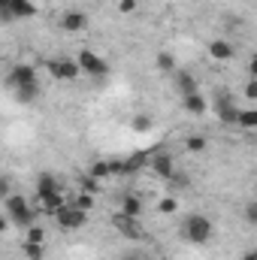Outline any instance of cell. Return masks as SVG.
I'll list each match as a JSON object with an SVG mask.
<instances>
[{
	"mask_svg": "<svg viewBox=\"0 0 257 260\" xmlns=\"http://www.w3.org/2000/svg\"><path fill=\"white\" fill-rule=\"evenodd\" d=\"M212 233H215L212 218H209V215H200V212L185 215V221H182V227H179V236H182L185 242H191V245H206V242L212 239Z\"/></svg>",
	"mask_w": 257,
	"mask_h": 260,
	"instance_id": "6da1fadb",
	"label": "cell"
},
{
	"mask_svg": "<svg viewBox=\"0 0 257 260\" xmlns=\"http://www.w3.org/2000/svg\"><path fill=\"white\" fill-rule=\"evenodd\" d=\"M3 206H6V218H9V224H15V227H30V224L37 221V209L27 203V197L9 194L6 200H3Z\"/></svg>",
	"mask_w": 257,
	"mask_h": 260,
	"instance_id": "7a4b0ae2",
	"label": "cell"
},
{
	"mask_svg": "<svg viewBox=\"0 0 257 260\" xmlns=\"http://www.w3.org/2000/svg\"><path fill=\"white\" fill-rule=\"evenodd\" d=\"M76 64L82 70V76H88V79H103V76H109L106 58H100V55L91 52V49H82V52L76 55Z\"/></svg>",
	"mask_w": 257,
	"mask_h": 260,
	"instance_id": "3957f363",
	"label": "cell"
},
{
	"mask_svg": "<svg viewBox=\"0 0 257 260\" xmlns=\"http://www.w3.org/2000/svg\"><path fill=\"white\" fill-rule=\"evenodd\" d=\"M209 106L215 109V115H218V121H221V124H236L239 106L233 103V94H230V91H224V88H221V91L215 94V100H212Z\"/></svg>",
	"mask_w": 257,
	"mask_h": 260,
	"instance_id": "277c9868",
	"label": "cell"
},
{
	"mask_svg": "<svg viewBox=\"0 0 257 260\" xmlns=\"http://www.w3.org/2000/svg\"><path fill=\"white\" fill-rule=\"evenodd\" d=\"M46 70H49L52 79H58V82H76V79L82 76L76 58H49V61H46Z\"/></svg>",
	"mask_w": 257,
	"mask_h": 260,
	"instance_id": "5b68a950",
	"label": "cell"
},
{
	"mask_svg": "<svg viewBox=\"0 0 257 260\" xmlns=\"http://www.w3.org/2000/svg\"><path fill=\"white\" fill-rule=\"evenodd\" d=\"M112 227H115L124 239H130V242H139V239L145 236L139 218H130V215H124V212H115V215H112Z\"/></svg>",
	"mask_w": 257,
	"mask_h": 260,
	"instance_id": "8992f818",
	"label": "cell"
},
{
	"mask_svg": "<svg viewBox=\"0 0 257 260\" xmlns=\"http://www.w3.org/2000/svg\"><path fill=\"white\" fill-rule=\"evenodd\" d=\"M55 218H58L61 230H79V227H85L88 212H82V209H76V206H70V203H67L64 209H58V212H55Z\"/></svg>",
	"mask_w": 257,
	"mask_h": 260,
	"instance_id": "52a82bcc",
	"label": "cell"
},
{
	"mask_svg": "<svg viewBox=\"0 0 257 260\" xmlns=\"http://www.w3.org/2000/svg\"><path fill=\"white\" fill-rule=\"evenodd\" d=\"M34 82H40V79H37V70L30 64H15L6 73V85L9 88H24V85H34Z\"/></svg>",
	"mask_w": 257,
	"mask_h": 260,
	"instance_id": "ba28073f",
	"label": "cell"
},
{
	"mask_svg": "<svg viewBox=\"0 0 257 260\" xmlns=\"http://www.w3.org/2000/svg\"><path fill=\"white\" fill-rule=\"evenodd\" d=\"M148 167L160 176V179H170L173 173H176V164H173V154L170 151H148Z\"/></svg>",
	"mask_w": 257,
	"mask_h": 260,
	"instance_id": "9c48e42d",
	"label": "cell"
},
{
	"mask_svg": "<svg viewBox=\"0 0 257 260\" xmlns=\"http://www.w3.org/2000/svg\"><path fill=\"white\" fill-rule=\"evenodd\" d=\"M61 27H64V34H82V30H88V15L82 9H67L61 15Z\"/></svg>",
	"mask_w": 257,
	"mask_h": 260,
	"instance_id": "30bf717a",
	"label": "cell"
},
{
	"mask_svg": "<svg viewBox=\"0 0 257 260\" xmlns=\"http://www.w3.org/2000/svg\"><path fill=\"white\" fill-rule=\"evenodd\" d=\"M209 58H215V61L227 64V61H233V58H236V46H233L230 40H212V43H209Z\"/></svg>",
	"mask_w": 257,
	"mask_h": 260,
	"instance_id": "8fae6325",
	"label": "cell"
},
{
	"mask_svg": "<svg viewBox=\"0 0 257 260\" xmlns=\"http://www.w3.org/2000/svg\"><path fill=\"white\" fill-rule=\"evenodd\" d=\"M6 12H9V18H34L37 15V3L34 0H9Z\"/></svg>",
	"mask_w": 257,
	"mask_h": 260,
	"instance_id": "7c38bea8",
	"label": "cell"
},
{
	"mask_svg": "<svg viewBox=\"0 0 257 260\" xmlns=\"http://www.w3.org/2000/svg\"><path fill=\"white\" fill-rule=\"evenodd\" d=\"M182 109H185L188 115H203V112L209 109V100H206L200 91H194V94H185V97H182Z\"/></svg>",
	"mask_w": 257,
	"mask_h": 260,
	"instance_id": "4fadbf2b",
	"label": "cell"
},
{
	"mask_svg": "<svg viewBox=\"0 0 257 260\" xmlns=\"http://www.w3.org/2000/svg\"><path fill=\"white\" fill-rule=\"evenodd\" d=\"M173 73H176V91H179L182 97H185V94H194V91H200L194 73H188V70H173Z\"/></svg>",
	"mask_w": 257,
	"mask_h": 260,
	"instance_id": "5bb4252c",
	"label": "cell"
},
{
	"mask_svg": "<svg viewBox=\"0 0 257 260\" xmlns=\"http://www.w3.org/2000/svg\"><path fill=\"white\" fill-rule=\"evenodd\" d=\"M142 167H148V151H133V154H127L124 160H121V170L124 173H139Z\"/></svg>",
	"mask_w": 257,
	"mask_h": 260,
	"instance_id": "9a60e30c",
	"label": "cell"
},
{
	"mask_svg": "<svg viewBox=\"0 0 257 260\" xmlns=\"http://www.w3.org/2000/svg\"><path fill=\"white\" fill-rule=\"evenodd\" d=\"M37 203L46 209V212H58V209H64L67 206V200H64V191H52V194H43V197H37Z\"/></svg>",
	"mask_w": 257,
	"mask_h": 260,
	"instance_id": "2e32d148",
	"label": "cell"
},
{
	"mask_svg": "<svg viewBox=\"0 0 257 260\" xmlns=\"http://www.w3.org/2000/svg\"><path fill=\"white\" fill-rule=\"evenodd\" d=\"M15 91V100L21 103V106H27V103H34V100H40V82H34V85H24V88H12Z\"/></svg>",
	"mask_w": 257,
	"mask_h": 260,
	"instance_id": "e0dca14e",
	"label": "cell"
},
{
	"mask_svg": "<svg viewBox=\"0 0 257 260\" xmlns=\"http://www.w3.org/2000/svg\"><path fill=\"white\" fill-rule=\"evenodd\" d=\"M52 191H61V182L52 173H40V179H37V197L52 194Z\"/></svg>",
	"mask_w": 257,
	"mask_h": 260,
	"instance_id": "ac0fdd59",
	"label": "cell"
},
{
	"mask_svg": "<svg viewBox=\"0 0 257 260\" xmlns=\"http://www.w3.org/2000/svg\"><path fill=\"white\" fill-rule=\"evenodd\" d=\"M121 212L130 215V218H139V215H142V200H139L136 194H127L124 200H121Z\"/></svg>",
	"mask_w": 257,
	"mask_h": 260,
	"instance_id": "d6986e66",
	"label": "cell"
},
{
	"mask_svg": "<svg viewBox=\"0 0 257 260\" xmlns=\"http://www.w3.org/2000/svg\"><path fill=\"white\" fill-rule=\"evenodd\" d=\"M236 124L242 130H254L257 127V109H239V115H236Z\"/></svg>",
	"mask_w": 257,
	"mask_h": 260,
	"instance_id": "ffe728a7",
	"label": "cell"
},
{
	"mask_svg": "<svg viewBox=\"0 0 257 260\" xmlns=\"http://www.w3.org/2000/svg\"><path fill=\"white\" fill-rule=\"evenodd\" d=\"M21 251H24L27 260H43L46 257V242H24Z\"/></svg>",
	"mask_w": 257,
	"mask_h": 260,
	"instance_id": "44dd1931",
	"label": "cell"
},
{
	"mask_svg": "<svg viewBox=\"0 0 257 260\" xmlns=\"http://www.w3.org/2000/svg\"><path fill=\"white\" fill-rule=\"evenodd\" d=\"M154 67H157L160 73H173V70H176V55H173V52H157Z\"/></svg>",
	"mask_w": 257,
	"mask_h": 260,
	"instance_id": "7402d4cb",
	"label": "cell"
},
{
	"mask_svg": "<svg viewBox=\"0 0 257 260\" xmlns=\"http://www.w3.org/2000/svg\"><path fill=\"white\" fill-rule=\"evenodd\" d=\"M151 124H154V121H151V115H145V112H139V115H133V118H130V127L136 130V133H148Z\"/></svg>",
	"mask_w": 257,
	"mask_h": 260,
	"instance_id": "603a6c76",
	"label": "cell"
},
{
	"mask_svg": "<svg viewBox=\"0 0 257 260\" xmlns=\"http://www.w3.org/2000/svg\"><path fill=\"white\" fill-rule=\"evenodd\" d=\"M206 148H209V139L206 136H188L185 139V151H191V154H200Z\"/></svg>",
	"mask_w": 257,
	"mask_h": 260,
	"instance_id": "cb8c5ba5",
	"label": "cell"
},
{
	"mask_svg": "<svg viewBox=\"0 0 257 260\" xmlns=\"http://www.w3.org/2000/svg\"><path fill=\"white\" fill-rule=\"evenodd\" d=\"M88 176H94L97 182H100V179H109V176H112V170H109V160H97V164L91 167V173H88Z\"/></svg>",
	"mask_w": 257,
	"mask_h": 260,
	"instance_id": "d4e9b609",
	"label": "cell"
},
{
	"mask_svg": "<svg viewBox=\"0 0 257 260\" xmlns=\"http://www.w3.org/2000/svg\"><path fill=\"white\" fill-rule=\"evenodd\" d=\"M70 206H76V209H82V212H91V209H94V194H85V191H82Z\"/></svg>",
	"mask_w": 257,
	"mask_h": 260,
	"instance_id": "484cf974",
	"label": "cell"
},
{
	"mask_svg": "<svg viewBox=\"0 0 257 260\" xmlns=\"http://www.w3.org/2000/svg\"><path fill=\"white\" fill-rule=\"evenodd\" d=\"M157 212H164V215H176V212H179V200H176V197H164V200L157 203Z\"/></svg>",
	"mask_w": 257,
	"mask_h": 260,
	"instance_id": "4316f807",
	"label": "cell"
},
{
	"mask_svg": "<svg viewBox=\"0 0 257 260\" xmlns=\"http://www.w3.org/2000/svg\"><path fill=\"white\" fill-rule=\"evenodd\" d=\"M27 242H46V230L37 227V224H30L27 227Z\"/></svg>",
	"mask_w": 257,
	"mask_h": 260,
	"instance_id": "83f0119b",
	"label": "cell"
},
{
	"mask_svg": "<svg viewBox=\"0 0 257 260\" xmlns=\"http://www.w3.org/2000/svg\"><path fill=\"white\" fill-rule=\"evenodd\" d=\"M245 221H248V224H257V203L254 200L245 203Z\"/></svg>",
	"mask_w": 257,
	"mask_h": 260,
	"instance_id": "f1b7e54d",
	"label": "cell"
},
{
	"mask_svg": "<svg viewBox=\"0 0 257 260\" xmlns=\"http://www.w3.org/2000/svg\"><path fill=\"white\" fill-rule=\"evenodd\" d=\"M170 182H173L176 188H188V185H191V176H182V173H173V176H170Z\"/></svg>",
	"mask_w": 257,
	"mask_h": 260,
	"instance_id": "f546056e",
	"label": "cell"
},
{
	"mask_svg": "<svg viewBox=\"0 0 257 260\" xmlns=\"http://www.w3.org/2000/svg\"><path fill=\"white\" fill-rule=\"evenodd\" d=\"M97 185H100V182H97L94 176H85V179H82V191H85V194H94Z\"/></svg>",
	"mask_w": 257,
	"mask_h": 260,
	"instance_id": "4dcf8cb0",
	"label": "cell"
},
{
	"mask_svg": "<svg viewBox=\"0 0 257 260\" xmlns=\"http://www.w3.org/2000/svg\"><path fill=\"white\" fill-rule=\"evenodd\" d=\"M136 9H139V3H136V0H121V3H118V12H124V15L136 12Z\"/></svg>",
	"mask_w": 257,
	"mask_h": 260,
	"instance_id": "1f68e13d",
	"label": "cell"
},
{
	"mask_svg": "<svg viewBox=\"0 0 257 260\" xmlns=\"http://www.w3.org/2000/svg\"><path fill=\"white\" fill-rule=\"evenodd\" d=\"M9 194H12V185H9V179H6V176H0V200H6Z\"/></svg>",
	"mask_w": 257,
	"mask_h": 260,
	"instance_id": "d6a6232c",
	"label": "cell"
},
{
	"mask_svg": "<svg viewBox=\"0 0 257 260\" xmlns=\"http://www.w3.org/2000/svg\"><path fill=\"white\" fill-rule=\"evenodd\" d=\"M245 97L254 103V97H257V82H254V79H248V85H245Z\"/></svg>",
	"mask_w": 257,
	"mask_h": 260,
	"instance_id": "836d02e7",
	"label": "cell"
},
{
	"mask_svg": "<svg viewBox=\"0 0 257 260\" xmlns=\"http://www.w3.org/2000/svg\"><path fill=\"white\" fill-rule=\"evenodd\" d=\"M121 260H145V257H142L139 251H124V254H121Z\"/></svg>",
	"mask_w": 257,
	"mask_h": 260,
	"instance_id": "e575fe53",
	"label": "cell"
},
{
	"mask_svg": "<svg viewBox=\"0 0 257 260\" xmlns=\"http://www.w3.org/2000/svg\"><path fill=\"white\" fill-rule=\"evenodd\" d=\"M9 230V218L6 215H0V233H6Z\"/></svg>",
	"mask_w": 257,
	"mask_h": 260,
	"instance_id": "d590c367",
	"label": "cell"
},
{
	"mask_svg": "<svg viewBox=\"0 0 257 260\" xmlns=\"http://www.w3.org/2000/svg\"><path fill=\"white\" fill-rule=\"evenodd\" d=\"M242 260H257V251H254V248H248V251L242 254Z\"/></svg>",
	"mask_w": 257,
	"mask_h": 260,
	"instance_id": "8d00e7d4",
	"label": "cell"
}]
</instances>
